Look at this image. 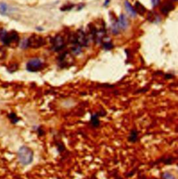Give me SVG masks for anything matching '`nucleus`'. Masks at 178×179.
I'll return each mask as SVG.
<instances>
[{
  "instance_id": "nucleus-3",
  "label": "nucleus",
  "mask_w": 178,
  "mask_h": 179,
  "mask_svg": "<svg viewBox=\"0 0 178 179\" xmlns=\"http://www.w3.org/2000/svg\"><path fill=\"white\" fill-rule=\"evenodd\" d=\"M28 40V47L31 48H39L45 44V40L42 36L38 35H32Z\"/></svg>"
},
{
  "instance_id": "nucleus-2",
  "label": "nucleus",
  "mask_w": 178,
  "mask_h": 179,
  "mask_svg": "<svg viewBox=\"0 0 178 179\" xmlns=\"http://www.w3.org/2000/svg\"><path fill=\"white\" fill-rule=\"evenodd\" d=\"M1 40L6 45H8L11 48H16L19 44L20 38L16 31H12L9 33L6 32V34Z\"/></svg>"
},
{
  "instance_id": "nucleus-21",
  "label": "nucleus",
  "mask_w": 178,
  "mask_h": 179,
  "mask_svg": "<svg viewBox=\"0 0 178 179\" xmlns=\"http://www.w3.org/2000/svg\"><path fill=\"white\" fill-rule=\"evenodd\" d=\"M20 47L23 49L27 48V47H28V40H27V39L24 40L23 41L20 43Z\"/></svg>"
},
{
  "instance_id": "nucleus-13",
  "label": "nucleus",
  "mask_w": 178,
  "mask_h": 179,
  "mask_svg": "<svg viewBox=\"0 0 178 179\" xmlns=\"http://www.w3.org/2000/svg\"><path fill=\"white\" fill-rule=\"evenodd\" d=\"M125 8H126L127 11H128V13L130 15V16H131L132 17L136 16V13L134 8L133 6L130 4V3L128 1H125Z\"/></svg>"
},
{
  "instance_id": "nucleus-18",
  "label": "nucleus",
  "mask_w": 178,
  "mask_h": 179,
  "mask_svg": "<svg viewBox=\"0 0 178 179\" xmlns=\"http://www.w3.org/2000/svg\"><path fill=\"white\" fill-rule=\"evenodd\" d=\"M103 46H104V48L105 50H111V48H113V45L111 42H105L103 44Z\"/></svg>"
},
{
  "instance_id": "nucleus-8",
  "label": "nucleus",
  "mask_w": 178,
  "mask_h": 179,
  "mask_svg": "<svg viewBox=\"0 0 178 179\" xmlns=\"http://www.w3.org/2000/svg\"><path fill=\"white\" fill-rule=\"evenodd\" d=\"M175 6L170 1H166L164 3H163L162 7H161V11L164 14H168L170 11H173L174 9Z\"/></svg>"
},
{
  "instance_id": "nucleus-5",
  "label": "nucleus",
  "mask_w": 178,
  "mask_h": 179,
  "mask_svg": "<svg viewBox=\"0 0 178 179\" xmlns=\"http://www.w3.org/2000/svg\"><path fill=\"white\" fill-rule=\"evenodd\" d=\"M52 49H53L54 51L57 52L61 50L65 45L63 38V37L60 36V35H57V36L54 37L53 39H52Z\"/></svg>"
},
{
  "instance_id": "nucleus-1",
  "label": "nucleus",
  "mask_w": 178,
  "mask_h": 179,
  "mask_svg": "<svg viewBox=\"0 0 178 179\" xmlns=\"http://www.w3.org/2000/svg\"><path fill=\"white\" fill-rule=\"evenodd\" d=\"M18 160L24 166L30 165L33 160V152L28 146H23L18 151Z\"/></svg>"
},
{
  "instance_id": "nucleus-4",
  "label": "nucleus",
  "mask_w": 178,
  "mask_h": 179,
  "mask_svg": "<svg viewBox=\"0 0 178 179\" xmlns=\"http://www.w3.org/2000/svg\"><path fill=\"white\" fill-rule=\"evenodd\" d=\"M43 66V64L40 59H32L27 64V70L29 72H37L41 70Z\"/></svg>"
},
{
  "instance_id": "nucleus-7",
  "label": "nucleus",
  "mask_w": 178,
  "mask_h": 179,
  "mask_svg": "<svg viewBox=\"0 0 178 179\" xmlns=\"http://www.w3.org/2000/svg\"><path fill=\"white\" fill-rule=\"evenodd\" d=\"M104 115H106V112H102V111H100V112L95 113L91 115V124L93 127L94 128H98L100 126V116H104Z\"/></svg>"
},
{
  "instance_id": "nucleus-22",
  "label": "nucleus",
  "mask_w": 178,
  "mask_h": 179,
  "mask_svg": "<svg viewBox=\"0 0 178 179\" xmlns=\"http://www.w3.org/2000/svg\"><path fill=\"white\" fill-rule=\"evenodd\" d=\"M151 2H152V6L155 7V6H158L159 2H160V0H151Z\"/></svg>"
},
{
  "instance_id": "nucleus-19",
  "label": "nucleus",
  "mask_w": 178,
  "mask_h": 179,
  "mask_svg": "<svg viewBox=\"0 0 178 179\" xmlns=\"http://www.w3.org/2000/svg\"><path fill=\"white\" fill-rule=\"evenodd\" d=\"M18 65L17 64H11V65L9 66V67H8V70H9V72H15L16 70L18 69Z\"/></svg>"
},
{
  "instance_id": "nucleus-20",
  "label": "nucleus",
  "mask_w": 178,
  "mask_h": 179,
  "mask_svg": "<svg viewBox=\"0 0 178 179\" xmlns=\"http://www.w3.org/2000/svg\"><path fill=\"white\" fill-rule=\"evenodd\" d=\"M6 57V51L4 48H0V59H4Z\"/></svg>"
},
{
  "instance_id": "nucleus-14",
  "label": "nucleus",
  "mask_w": 178,
  "mask_h": 179,
  "mask_svg": "<svg viewBox=\"0 0 178 179\" xmlns=\"http://www.w3.org/2000/svg\"><path fill=\"white\" fill-rule=\"evenodd\" d=\"M147 20L150 22H152V23H156L157 21L159 22L160 20L158 15H157L154 12H150L148 13V15H147Z\"/></svg>"
},
{
  "instance_id": "nucleus-24",
  "label": "nucleus",
  "mask_w": 178,
  "mask_h": 179,
  "mask_svg": "<svg viewBox=\"0 0 178 179\" xmlns=\"http://www.w3.org/2000/svg\"><path fill=\"white\" fill-rule=\"evenodd\" d=\"M156 179H157V178H156Z\"/></svg>"
},
{
  "instance_id": "nucleus-23",
  "label": "nucleus",
  "mask_w": 178,
  "mask_h": 179,
  "mask_svg": "<svg viewBox=\"0 0 178 179\" xmlns=\"http://www.w3.org/2000/svg\"><path fill=\"white\" fill-rule=\"evenodd\" d=\"M109 2H110V0H105V1H104V6H108V4H109Z\"/></svg>"
},
{
  "instance_id": "nucleus-16",
  "label": "nucleus",
  "mask_w": 178,
  "mask_h": 179,
  "mask_svg": "<svg viewBox=\"0 0 178 179\" xmlns=\"http://www.w3.org/2000/svg\"><path fill=\"white\" fill-rule=\"evenodd\" d=\"M162 179H176L175 176L169 171H165L162 174Z\"/></svg>"
},
{
  "instance_id": "nucleus-12",
  "label": "nucleus",
  "mask_w": 178,
  "mask_h": 179,
  "mask_svg": "<svg viewBox=\"0 0 178 179\" xmlns=\"http://www.w3.org/2000/svg\"><path fill=\"white\" fill-rule=\"evenodd\" d=\"M134 8L136 13H138V14L141 15V16L144 15V13L146 11V8H145V6H144L141 3H140L139 1H136V2L135 3V6Z\"/></svg>"
},
{
  "instance_id": "nucleus-6",
  "label": "nucleus",
  "mask_w": 178,
  "mask_h": 179,
  "mask_svg": "<svg viewBox=\"0 0 178 179\" xmlns=\"http://www.w3.org/2000/svg\"><path fill=\"white\" fill-rule=\"evenodd\" d=\"M75 36L77 44L79 46H87L89 44V40L86 33L82 30H78L77 33H75Z\"/></svg>"
},
{
  "instance_id": "nucleus-10",
  "label": "nucleus",
  "mask_w": 178,
  "mask_h": 179,
  "mask_svg": "<svg viewBox=\"0 0 178 179\" xmlns=\"http://www.w3.org/2000/svg\"><path fill=\"white\" fill-rule=\"evenodd\" d=\"M12 11V8L7 4L4 2H0V14L6 16Z\"/></svg>"
},
{
  "instance_id": "nucleus-17",
  "label": "nucleus",
  "mask_w": 178,
  "mask_h": 179,
  "mask_svg": "<svg viewBox=\"0 0 178 179\" xmlns=\"http://www.w3.org/2000/svg\"><path fill=\"white\" fill-rule=\"evenodd\" d=\"M81 48H80V46H75L74 47V48H72V53H74V55H79V53L81 52Z\"/></svg>"
},
{
  "instance_id": "nucleus-15",
  "label": "nucleus",
  "mask_w": 178,
  "mask_h": 179,
  "mask_svg": "<svg viewBox=\"0 0 178 179\" xmlns=\"http://www.w3.org/2000/svg\"><path fill=\"white\" fill-rule=\"evenodd\" d=\"M8 118H9L10 121L12 122V124H16V123H18V121H20V119L17 116V115L15 114V113H11V114H8Z\"/></svg>"
},
{
  "instance_id": "nucleus-9",
  "label": "nucleus",
  "mask_w": 178,
  "mask_h": 179,
  "mask_svg": "<svg viewBox=\"0 0 178 179\" xmlns=\"http://www.w3.org/2000/svg\"><path fill=\"white\" fill-rule=\"evenodd\" d=\"M118 23V25L119 27V29H125L128 28V21L127 19L126 16L124 14H121L118 18V20L117 21Z\"/></svg>"
},
{
  "instance_id": "nucleus-11",
  "label": "nucleus",
  "mask_w": 178,
  "mask_h": 179,
  "mask_svg": "<svg viewBox=\"0 0 178 179\" xmlns=\"http://www.w3.org/2000/svg\"><path fill=\"white\" fill-rule=\"evenodd\" d=\"M128 140L130 142L135 143L138 140V132L136 128L132 129L130 132V136L128 137Z\"/></svg>"
}]
</instances>
